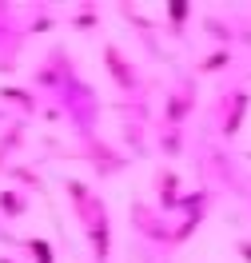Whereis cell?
Returning <instances> with one entry per match:
<instances>
[{"mask_svg": "<svg viewBox=\"0 0 251 263\" xmlns=\"http://www.w3.org/2000/svg\"><path fill=\"white\" fill-rule=\"evenodd\" d=\"M68 196L76 203V215H80V223H84V235H88V243H92L96 263H108V255H112V223H108L104 199L92 196L80 180H68Z\"/></svg>", "mask_w": 251, "mask_h": 263, "instance_id": "cell-1", "label": "cell"}, {"mask_svg": "<svg viewBox=\"0 0 251 263\" xmlns=\"http://www.w3.org/2000/svg\"><path fill=\"white\" fill-rule=\"evenodd\" d=\"M104 64H108V72H112V80H116L120 92H140V72H136V64H128V56L116 48V44H108L104 48Z\"/></svg>", "mask_w": 251, "mask_h": 263, "instance_id": "cell-2", "label": "cell"}, {"mask_svg": "<svg viewBox=\"0 0 251 263\" xmlns=\"http://www.w3.org/2000/svg\"><path fill=\"white\" fill-rule=\"evenodd\" d=\"M156 183H160V208H164V212H176V208H180V176H176V172H160Z\"/></svg>", "mask_w": 251, "mask_h": 263, "instance_id": "cell-3", "label": "cell"}, {"mask_svg": "<svg viewBox=\"0 0 251 263\" xmlns=\"http://www.w3.org/2000/svg\"><path fill=\"white\" fill-rule=\"evenodd\" d=\"M187 112H191V92H187V88L184 92H171V96H167V108H164V120L176 128V124L187 120Z\"/></svg>", "mask_w": 251, "mask_h": 263, "instance_id": "cell-4", "label": "cell"}, {"mask_svg": "<svg viewBox=\"0 0 251 263\" xmlns=\"http://www.w3.org/2000/svg\"><path fill=\"white\" fill-rule=\"evenodd\" d=\"M24 212H28V196H24V192H16V187L0 192V215H4V219H20Z\"/></svg>", "mask_w": 251, "mask_h": 263, "instance_id": "cell-5", "label": "cell"}, {"mask_svg": "<svg viewBox=\"0 0 251 263\" xmlns=\"http://www.w3.org/2000/svg\"><path fill=\"white\" fill-rule=\"evenodd\" d=\"M0 100H4V104H16V108H24V112H36V96H32V92H20V88H0Z\"/></svg>", "mask_w": 251, "mask_h": 263, "instance_id": "cell-6", "label": "cell"}, {"mask_svg": "<svg viewBox=\"0 0 251 263\" xmlns=\"http://www.w3.org/2000/svg\"><path fill=\"white\" fill-rule=\"evenodd\" d=\"M24 251L32 255V263H56V255H52V243H48V239H24Z\"/></svg>", "mask_w": 251, "mask_h": 263, "instance_id": "cell-7", "label": "cell"}, {"mask_svg": "<svg viewBox=\"0 0 251 263\" xmlns=\"http://www.w3.org/2000/svg\"><path fill=\"white\" fill-rule=\"evenodd\" d=\"M76 28H80V32L96 28V8H84V12H76Z\"/></svg>", "mask_w": 251, "mask_h": 263, "instance_id": "cell-8", "label": "cell"}, {"mask_svg": "<svg viewBox=\"0 0 251 263\" xmlns=\"http://www.w3.org/2000/svg\"><path fill=\"white\" fill-rule=\"evenodd\" d=\"M187 12H191L187 4H167V16L171 20H187ZM176 32H184V24H176Z\"/></svg>", "mask_w": 251, "mask_h": 263, "instance_id": "cell-9", "label": "cell"}, {"mask_svg": "<svg viewBox=\"0 0 251 263\" xmlns=\"http://www.w3.org/2000/svg\"><path fill=\"white\" fill-rule=\"evenodd\" d=\"M160 144H164L167 156H180V136H176V132H164V140H160Z\"/></svg>", "mask_w": 251, "mask_h": 263, "instance_id": "cell-10", "label": "cell"}, {"mask_svg": "<svg viewBox=\"0 0 251 263\" xmlns=\"http://www.w3.org/2000/svg\"><path fill=\"white\" fill-rule=\"evenodd\" d=\"M223 64H227V52H216V56H211V60H203V72H216V68H223Z\"/></svg>", "mask_w": 251, "mask_h": 263, "instance_id": "cell-11", "label": "cell"}, {"mask_svg": "<svg viewBox=\"0 0 251 263\" xmlns=\"http://www.w3.org/2000/svg\"><path fill=\"white\" fill-rule=\"evenodd\" d=\"M243 255H247V259H251V243H243Z\"/></svg>", "mask_w": 251, "mask_h": 263, "instance_id": "cell-12", "label": "cell"}, {"mask_svg": "<svg viewBox=\"0 0 251 263\" xmlns=\"http://www.w3.org/2000/svg\"><path fill=\"white\" fill-rule=\"evenodd\" d=\"M0 263H12V259H0Z\"/></svg>", "mask_w": 251, "mask_h": 263, "instance_id": "cell-13", "label": "cell"}]
</instances>
